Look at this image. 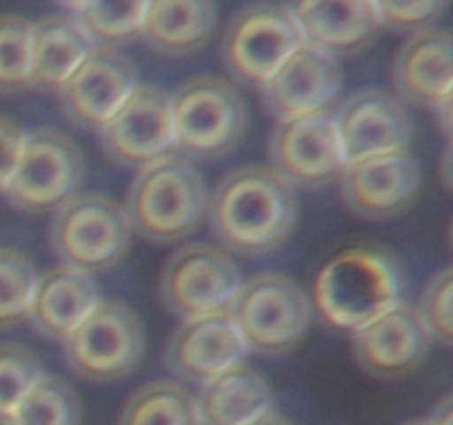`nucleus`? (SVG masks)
<instances>
[{"label":"nucleus","instance_id":"obj_25","mask_svg":"<svg viewBox=\"0 0 453 425\" xmlns=\"http://www.w3.org/2000/svg\"><path fill=\"white\" fill-rule=\"evenodd\" d=\"M119 425H202V419L188 390L171 381H155L128 398Z\"/></svg>","mask_w":453,"mask_h":425},{"label":"nucleus","instance_id":"obj_4","mask_svg":"<svg viewBox=\"0 0 453 425\" xmlns=\"http://www.w3.org/2000/svg\"><path fill=\"white\" fill-rule=\"evenodd\" d=\"M175 153L186 159H217L246 135L248 109L242 93L221 78L199 75L171 96Z\"/></svg>","mask_w":453,"mask_h":425},{"label":"nucleus","instance_id":"obj_13","mask_svg":"<svg viewBox=\"0 0 453 425\" xmlns=\"http://www.w3.org/2000/svg\"><path fill=\"white\" fill-rule=\"evenodd\" d=\"M345 164L407 151L411 118L405 104L380 89L352 93L334 113Z\"/></svg>","mask_w":453,"mask_h":425},{"label":"nucleus","instance_id":"obj_18","mask_svg":"<svg viewBox=\"0 0 453 425\" xmlns=\"http://www.w3.org/2000/svg\"><path fill=\"white\" fill-rule=\"evenodd\" d=\"M246 344L228 313L186 319L166 348V366L197 383L215 379L230 367L242 366Z\"/></svg>","mask_w":453,"mask_h":425},{"label":"nucleus","instance_id":"obj_20","mask_svg":"<svg viewBox=\"0 0 453 425\" xmlns=\"http://www.w3.org/2000/svg\"><path fill=\"white\" fill-rule=\"evenodd\" d=\"M394 80L410 102L441 109L451 102V35L441 29H420L396 56Z\"/></svg>","mask_w":453,"mask_h":425},{"label":"nucleus","instance_id":"obj_32","mask_svg":"<svg viewBox=\"0 0 453 425\" xmlns=\"http://www.w3.org/2000/svg\"><path fill=\"white\" fill-rule=\"evenodd\" d=\"M380 16V25L401 27H425L432 20H436L447 9V3H376Z\"/></svg>","mask_w":453,"mask_h":425},{"label":"nucleus","instance_id":"obj_2","mask_svg":"<svg viewBox=\"0 0 453 425\" xmlns=\"http://www.w3.org/2000/svg\"><path fill=\"white\" fill-rule=\"evenodd\" d=\"M403 270L388 251L352 248L323 266L314 305L327 326L357 332L403 304Z\"/></svg>","mask_w":453,"mask_h":425},{"label":"nucleus","instance_id":"obj_24","mask_svg":"<svg viewBox=\"0 0 453 425\" xmlns=\"http://www.w3.org/2000/svg\"><path fill=\"white\" fill-rule=\"evenodd\" d=\"M215 25L217 7L212 3H149L140 35L164 56H188L206 44Z\"/></svg>","mask_w":453,"mask_h":425},{"label":"nucleus","instance_id":"obj_22","mask_svg":"<svg viewBox=\"0 0 453 425\" xmlns=\"http://www.w3.org/2000/svg\"><path fill=\"white\" fill-rule=\"evenodd\" d=\"M96 49L87 31L69 13H49L31 25V84L60 91L73 71Z\"/></svg>","mask_w":453,"mask_h":425},{"label":"nucleus","instance_id":"obj_33","mask_svg":"<svg viewBox=\"0 0 453 425\" xmlns=\"http://www.w3.org/2000/svg\"><path fill=\"white\" fill-rule=\"evenodd\" d=\"M25 133L13 120L0 115V193H4L20 159Z\"/></svg>","mask_w":453,"mask_h":425},{"label":"nucleus","instance_id":"obj_6","mask_svg":"<svg viewBox=\"0 0 453 425\" xmlns=\"http://www.w3.org/2000/svg\"><path fill=\"white\" fill-rule=\"evenodd\" d=\"M133 228L127 211L102 193H75L51 221L53 251L80 273H102L122 261Z\"/></svg>","mask_w":453,"mask_h":425},{"label":"nucleus","instance_id":"obj_37","mask_svg":"<svg viewBox=\"0 0 453 425\" xmlns=\"http://www.w3.org/2000/svg\"><path fill=\"white\" fill-rule=\"evenodd\" d=\"M407 425H434V423L429 419H425V421H414V423H407Z\"/></svg>","mask_w":453,"mask_h":425},{"label":"nucleus","instance_id":"obj_31","mask_svg":"<svg viewBox=\"0 0 453 425\" xmlns=\"http://www.w3.org/2000/svg\"><path fill=\"white\" fill-rule=\"evenodd\" d=\"M451 297L453 273L449 266H445L425 288L423 299L416 308L432 339L442 341V344L451 341Z\"/></svg>","mask_w":453,"mask_h":425},{"label":"nucleus","instance_id":"obj_30","mask_svg":"<svg viewBox=\"0 0 453 425\" xmlns=\"http://www.w3.org/2000/svg\"><path fill=\"white\" fill-rule=\"evenodd\" d=\"M42 375V363L29 348L0 344V407L16 410Z\"/></svg>","mask_w":453,"mask_h":425},{"label":"nucleus","instance_id":"obj_36","mask_svg":"<svg viewBox=\"0 0 453 425\" xmlns=\"http://www.w3.org/2000/svg\"><path fill=\"white\" fill-rule=\"evenodd\" d=\"M0 425H18L16 414H13L12 410H3V407H0Z\"/></svg>","mask_w":453,"mask_h":425},{"label":"nucleus","instance_id":"obj_12","mask_svg":"<svg viewBox=\"0 0 453 425\" xmlns=\"http://www.w3.org/2000/svg\"><path fill=\"white\" fill-rule=\"evenodd\" d=\"M270 158L290 186L319 189L339 180L345 158L334 113L319 111L279 122L270 140Z\"/></svg>","mask_w":453,"mask_h":425},{"label":"nucleus","instance_id":"obj_9","mask_svg":"<svg viewBox=\"0 0 453 425\" xmlns=\"http://www.w3.org/2000/svg\"><path fill=\"white\" fill-rule=\"evenodd\" d=\"M239 286L242 274L228 252L208 243L173 252L159 277L164 305L184 321L228 313Z\"/></svg>","mask_w":453,"mask_h":425},{"label":"nucleus","instance_id":"obj_19","mask_svg":"<svg viewBox=\"0 0 453 425\" xmlns=\"http://www.w3.org/2000/svg\"><path fill=\"white\" fill-rule=\"evenodd\" d=\"M305 44L330 58L354 56L376 38L380 16L376 3H301L290 7Z\"/></svg>","mask_w":453,"mask_h":425},{"label":"nucleus","instance_id":"obj_23","mask_svg":"<svg viewBox=\"0 0 453 425\" xmlns=\"http://www.w3.org/2000/svg\"><path fill=\"white\" fill-rule=\"evenodd\" d=\"M273 406L270 385L243 363L206 381L197 398L202 425H255L274 412Z\"/></svg>","mask_w":453,"mask_h":425},{"label":"nucleus","instance_id":"obj_5","mask_svg":"<svg viewBox=\"0 0 453 425\" xmlns=\"http://www.w3.org/2000/svg\"><path fill=\"white\" fill-rule=\"evenodd\" d=\"M228 314L248 350L277 357L303 339L312 304L292 279L264 273L242 282Z\"/></svg>","mask_w":453,"mask_h":425},{"label":"nucleus","instance_id":"obj_27","mask_svg":"<svg viewBox=\"0 0 453 425\" xmlns=\"http://www.w3.org/2000/svg\"><path fill=\"white\" fill-rule=\"evenodd\" d=\"M18 425H80L82 403L65 379L42 375L13 410Z\"/></svg>","mask_w":453,"mask_h":425},{"label":"nucleus","instance_id":"obj_1","mask_svg":"<svg viewBox=\"0 0 453 425\" xmlns=\"http://www.w3.org/2000/svg\"><path fill=\"white\" fill-rule=\"evenodd\" d=\"M212 233L242 255H268L286 243L299 215L295 189L268 166H242L208 195Z\"/></svg>","mask_w":453,"mask_h":425},{"label":"nucleus","instance_id":"obj_34","mask_svg":"<svg viewBox=\"0 0 453 425\" xmlns=\"http://www.w3.org/2000/svg\"><path fill=\"white\" fill-rule=\"evenodd\" d=\"M434 425H451L453 423V414H451V397H445L441 403L436 406L434 414L429 416Z\"/></svg>","mask_w":453,"mask_h":425},{"label":"nucleus","instance_id":"obj_8","mask_svg":"<svg viewBox=\"0 0 453 425\" xmlns=\"http://www.w3.org/2000/svg\"><path fill=\"white\" fill-rule=\"evenodd\" d=\"M66 363L88 381L131 375L144 357V326L124 301L100 299L65 341Z\"/></svg>","mask_w":453,"mask_h":425},{"label":"nucleus","instance_id":"obj_26","mask_svg":"<svg viewBox=\"0 0 453 425\" xmlns=\"http://www.w3.org/2000/svg\"><path fill=\"white\" fill-rule=\"evenodd\" d=\"M149 3H71L65 13L80 22L96 47H111L142 34Z\"/></svg>","mask_w":453,"mask_h":425},{"label":"nucleus","instance_id":"obj_28","mask_svg":"<svg viewBox=\"0 0 453 425\" xmlns=\"http://www.w3.org/2000/svg\"><path fill=\"white\" fill-rule=\"evenodd\" d=\"M31 84V22L0 13V93H20Z\"/></svg>","mask_w":453,"mask_h":425},{"label":"nucleus","instance_id":"obj_7","mask_svg":"<svg viewBox=\"0 0 453 425\" xmlns=\"http://www.w3.org/2000/svg\"><path fill=\"white\" fill-rule=\"evenodd\" d=\"M84 171L82 151L69 135L56 128H38L25 135L4 195L18 211L29 215L56 212L78 193Z\"/></svg>","mask_w":453,"mask_h":425},{"label":"nucleus","instance_id":"obj_16","mask_svg":"<svg viewBox=\"0 0 453 425\" xmlns=\"http://www.w3.org/2000/svg\"><path fill=\"white\" fill-rule=\"evenodd\" d=\"M341 84L339 62L303 42L259 89L270 113L283 122L327 111Z\"/></svg>","mask_w":453,"mask_h":425},{"label":"nucleus","instance_id":"obj_14","mask_svg":"<svg viewBox=\"0 0 453 425\" xmlns=\"http://www.w3.org/2000/svg\"><path fill=\"white\" fill-rule=\"evenodd\" d=\"M137 87V69L111 47H96L58 91L71 122L100 131Z\"/></svg>","mask_w":453,"mask_h":425},{"label":"nucleus","instance_id":"obj_10","mask_svg":"<svg viewBox=\"0 0 453 425\" xmlns=\"http://www.w3.org/2000/svg\"><path fill=\"white\" fill-rule=\"evenodd\" d=\"M303 44L290 7L259 3L242 9L221 40L226 66L248 84H261Z\"/></svg>","mask_w":453,"mask_h":425},{"label":"nucleus","instance_id":"obj_35","mask_svg":"<svg viewBox=\"0 0 453 425\" xmlns=\"http://www.w3.org/2000/svg\"><path fill=\"white\" fill-rule=\"evenodd\" d=\"M255 425H292L290 421H286L283 416H279L277 412H270L268 416H264L261 421H257Z\"/></svg>","mask_w":453,"mask_h":425},{"label":"nucleus","instance_id":"obj_21","mask_svg":"<svg viewBox=\"0 0 453 425\" xmlns=\"http://www.w3.org/2000/svg\"><path fill=\"white\" fill-rule=\"evenodd\" d=\"M97 304L100 290L91 274L58 266L35 279L29 319L44 336L65 341Z\"/></svg>","mask_w":453,"mask_h":425},{"label":"nucleus","instance_id":"obj_17","mask_svg":"<svg viewBox=\"0 0 453 425\" xmlns=\"http://www.w3.org/2000/svg\"><path fill=\"white\" fill-rule=\"evenodd\" d=\"M352 341L363 370L383 379H396L425 361L434 339L418 310L403 301L354 332Z\"/></svg>","mask_w":453,"mask_h":425},{"label":"nucleus","instance_id":"obj_15","mask_svg":"<svg viewBox=\"0 0 453 425\" xmlns=\"http://www.w3.org/2000/svg\"><path fill=\"white\" fill-rule=\"evenodd\" d=\"M420 166L407 151L345 164L341 193L357 215L383 220L407 211L420 190Z\"/></svg>","mask_w":453,"mask_h":425},{"label":"nucleus","instance_id":"obj_29","mask_svg":"<svg viewBox=\"0 0 453 425\" xmlns=\"http://www.w3.org/2000/svg\"><path fill=\"white\" fill-rule=\"evenodd\" d=\"M34 264L13 248H0V330L29 319L35 288Z\"/></svg>","mask_w":453,"mask_h":425},{"label":"nucleus","instance_id":"obj_3","mask_svg":"<svg viewBox=\"0 0 453 425\" xmlns=\"http://www.w3.org/2000/svg\"><path fill=\"white\" fill-rule=\"evenodd\" d=\"M131 228L153 242H177L193 233L208 211V190L190 159L171 153L140 168L127 199Z\"/></svg>","mask_w":453,"mask_h":425},{"label":"nucleus","instance_id":"obj_11","mask_svg":"<svg viewBox=\"0 0 453 425\" xmlns=\"http://www.w3.org/2000/svg\"><path fill=\"white\" fill-rule=\"evenodd\" d=\"M100 135L106 153L124 166L144 168L175 153L171 96L153 84H137Z\"/></svg>","mask_w":453,"mask_h":425}]
</instances>
